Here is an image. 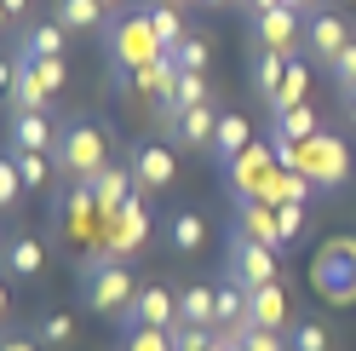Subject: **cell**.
<instances>
[{
	"label": "cell",
	"mask_w": 356,
	"mask_h": 351,
	"mask_svg": "<svg viewBox=\"0 0 356 351\" xmlns=\"http://www.w3.org/2000/svg\"><path fill=\"white\" fill-rule=\"evenodd\" d=\"M52 162L70 185H98V173L109 167V133L92 116H70L58 121V144H52Z\"/></svg>",
	"instance_id": "obj_1"
},
{
	"label": "cell",
	"mask_w": 356,
	"mask_h": 351,
	"mask_svg": "<svg viewBox=\"0 0 356 351\" xmlns=\"http://www.w3.org/2000/svg\"><path fill=\"white\" fill-rule=\"evenodd\" d=\"M81 288H86V305L98 317H121L132 299H138V276H132L115 254H92L81 265Z\"/></svg>",
	"instance_id": "obj_2"
},
{
	"label": "cell",
	"mask_w": 356,
	"mask_h": 351,
	"mask_svg": "<svg viewBox=\"0 0 356 351\" xmlns=\"http://www.w3.org/2000/svg\"><path fill=\"white\" fill-rule=\"evenodd\" d=\"M104 47H109V58H115L127 75H138V70H149L155 58H167V47H161V35H155V24H149L144 6L127 12V17H115V24L104 29Z\"/></svg>",
	"instance_id": "obj_3"
},
{
	"label": "cell",
	"mask_w": 356,
	"mask_h": 351,
	"mask_svg": "<svg viewBox=\"0 0 356 351\" xmlns=\"http://www.w3.org/2000/svg\"><path fill=\"white\" fill-rule=\"evenodd\" d=\"M310 282H316V294L333 299V305H350L356 299V242H350V236H339V242H327L316 254Z\"/></svg>",
	"instance_id": "obj_4"
},
{
	"label": "cell",
	"mask_w": 356,
	"mask_h": 351,
	"mask_svg": "<svg viewBox=\"0 0 356 351\" xmlns=\"http://www.w3.org/2000/svg\"><path fill=\"white\" fill-rule=\"evenodd\" d=\"M225 276L230 282H241V288H270L276 282V248H264V242H253L248 231H230V254H225Z\"/></svg>",
	"instance_id": "obj_5"
},
{
	"label": "cell",
	"mask_w": 356,
	"mask_h": 351,
	"mask_svg": "<svg viewBox=\"0 0 356 351\" xmlns=\"http://www.w3.org/2000/svg\"><path fill=\"white\" fill-rule=\"evenodd\" d=\"M305 12L293 6H276V12H259L253 17V40H259V52H282V58H299L310 40H305Z\"/></svg>",
	"instance_id": "obj_6"
},
{
	"label": "cell",
	"mask_w": 356,
	"mask_h": 351,
	"mask_svg": "<svg viewBox=\"0 0 356 351\" xmlns=\"http://www.w3.org/2000/svg\"><path fill=\"white\" fill-rule=\"evenodd\" d=\"M299 173L310 185H322V190H339L345 179H350V150H345V139H333V133H316L305 144V162H299Z\"/></svg>",
	"instance_id": "obj_7"
},
{
	"label": "cell",
	"mask_w": 356,
	"mask_h": 351,
	"mask_svg": "<svg viewBox=\"0 0 356 351\" xmlns=\"http://www.w3.org/2000/svg\"><path fill=\"white\" fill-rule=\"evenodd\" d=\"M115 322H121V328H172V322H178V294L167 288V282H144L138 299H132Z\"/></svg>",
	"instance_id": "obj_8"
},
{
	"label": "cell",
	"mask_w": 356,
	"mask_h": 351,
	"mask_svg": "<svg viewBox=\"0 0 356 351\" xmlns=\"http://www.w3.org/2000/svg\"><path fill=\"white\" fill-rule=\"evenodd\" d=\"M0 265H6V276H17V282H35L40 271H47V242H40L35 231H12L6 248H0Z\"/></svg>",
	"instance_id": "obj_9"
},
{
	"label": "cell",
	"mask_w": 356,
	"mask_h": 351,
	"mask_svg": "<svg viewBox=\"0 0 356 351\" xmlns=\"http://www.w3.org/2000/svg\"><path fill=\"white\" fill-rule=\"evenodd\" d=\"M132 179H138V190H167L178 179L172 144H138V150H132Z\"/></svg>",
	"instance_id": "obj_10"
},
{
	"label": "cell",
	"mask_w": 356,
	"mask_h": 351,
	"mask_svg": "<svg viewBox=\"0 0 356 351\" xmlns=\"http://www.w3.org/2000/svg\"><path fill=\"white\" fill-rule=\"evenodd\" d=\"M172 121V139L184 150H213V133H218V109L213 104H195V109H167Z\"/></svg>",
	"instance_id": "obj_11"
},
{
	"label": "cell",
	"mask_w": 356,
	"mask_h": 351,
	"mask_svg": "<svg viewBox=\"0 0 356 351\" xmlns=\"http://www.w3.org/2000/svg\"><path fill=\"white\" fill-rule=\"evenodd\" d=\"M92 196H98V219H115L132 196H138V179H132V167H127V173H121V167H104L98 185H92Z\"/></svg>",
	"instance_id": "obj_12"
},
{
	"label": "cell",
	"mask_w": 356,
	"mask_h": 351,
	"mask_svg": "<svg viewBox=\"0 0 356 351\" xmlns=\"http://www.w3.org/2000/svg\"><path fill=\"white\" fill-rule=\"evenodd\" d=\"M305 40H310V52H316V58L327 63V58H333V52H339L345 40H350V24H345L339 12H327V6H322L316 17H310V29H305Z\"/></svg>",
	"instance_id": "obj_13"
},
{
	"label": "cell",
	"mask_w": 356,
	"mask_h": 351,
	"mask_svg": "<svg viewBox=\"0 0 356 351\" xmlns=\"http://www.w3.org/2000/svg\"><path fill=\"white\" fill-rule=\"evenodd\" d=\"M52 144H58V127H52L47 109L12 116V150H47V156H52Z\"/></svg>",
	"instance_id": "obj_14"
},
{
	"label": "cell",
	"mask_w": 356,
	"mask_h": 351,
	"mask_svg": "<svg viewBox=\"0 0 356 351\" xmlns=\"http://www.w3.org/2000/svg\"><path fill=\"white\" fill-rule=\"evenodd\" d=\"M167 242H172V254H202L207 248V219L195 213V208L167 213Z\"/></svg>",
	"instance_id": "obj_15"
},
{
	"label": "cell",
	"mask_w": 356,
	"mask_h": 351,
	"mask_svg": "<svg viewBox=\"0 0 356 351\" xmlns=\"http://www.w3.org/2000/svg\"><path fill=\"white\" fill-rule=\"evenodd\" d=\"M70 35H92V29H109V6L104 0H58V17Z\"/></svg>",
	"instance_id": "obj_16"
},
{
	"label": "cell",
	"mask_w": 356,
	"mask_h": 351,
	"mask_svg": "<svg viewBox=\"0 0 356 351\" xmlns=\"http://www.w3.org/2000/svg\"><path fill=\"white\" fill-rule=\"evenodd\" d=\"M248 322L253 328H293V317H287V294H282V282H270V288H253V305H248Z\"/></svg>",
	"instance_id": "obj_17"
},
{
	"label": "cell",
	"mask_w": 356,
	"mask_h": 351,
	"mask_svg": "<svg viewBox=\"0 0 356 351\" xmlns=\"http://www.w3.org/2000/svg\"><path fill=\"white\" fill-rule=\"evenodd\" d=\"M178 322H190V328H218V288H207V282L184 288V294H178Z\"/></svg>",
	"instance_id": "obj_18"
},
{
	"label": "cell",
	"mask_w": 356,
	"mask_h": 351,
	"mask_svg": "<svg viewBox=\"0 0 356 351\" xmlns=\"http://www.w3.org/2000/svg\"><path fill=\"white\" fill-rule=\"evenodd\" d=\"M138 93L155 98L161 109H172V98H178V63L172 58H155L149 70H138Z\"/></svg>",
	"instance_id": "obj_19"
},
{
	"label": "cell",
	"mask_w": 356,
	"mask_h": 351,
	"mask_svg": "<svg viewBox=\"0 0 356 351\" xmlns=\"http://www.w3.org/2000/svg\"><path fill=\"white\" fill-rule=\"evenodd\" d=\"M236 231H248L253 242H264V248H282V231H276V208L270 202H241V225Z\"/></svg>",
	"instance_id": "obj_20"
},
{
	"label": "cell",
	"mask_w": 356,
	"mask_h": 351,
	"mask_svg": "<svg viewBox=\"0 0 356 351\" xmlns=\"http://www.w3.org/2000/svg\"><path fill=\"white\" fill-rule=\"evenodd\" d=\"M167 58L178 63V75H207V63H213V40L190 29V35H184V40H178V47H172Z\"/></svg>",
	"instance_id": "obj_21"
},
{
	"label": "cell",
	"mask_w": 356,
	"mask_h": 351,
	"mask_svg": "<svg viewBox=\"0 0 356 351\" xmlns=\"http://www.w3.org/2000/svg\"><path fill=\"white\" fill-rule=\"evenodd\" d=\"M287 63H293V58H282V52H259V58H253V93H259L264 104H270V98L282 93V81H287Z\"/></svg>",
	"instance_id": "obj_22"
},
{
	"label": "cell",
	"mask_w": 356,
	"mask_h": 351,
	"mask_svg": "<svg viewBox=\"0 0 356 351\" xmlns=\"http://www.w3.org/2000/svg\"><path fill=\"white\" fill-rule=\"evenodd\" d=\"M63 47H70V29L63 24H35L24 35V52L17 58H63Z\"/></svg>",
	"instance_id": "obj_23"
},
{
	"label": "cell",
	"mask_w": 356,
	"mask_h": 351,
	"mask_svg": "<svg viewBox=\"0 0 356 351\" xmlns=\"http://www.w3.org/2000/svg\"><path fill=\"white\" fill-rule=\"evenodd\" d=\"M248 139H253V127H248V116H218V133H213V156H225V162H236L241 150H248Z\"/></svg>",
	"instance_id": "obj_24"
},
{
	"label": "cell",
	"mask_w": 356,
	"mask_h": 351,
	"mask_svg": "<svg viewBox=\"0 0 356 351\" xmlns=\"http://www.w3.org/2000/svg\"><path fill=\"white\" fill-rule=\"evenodd\" d=\"M305 93H310V70L293 58V63H287V81H282V93H276L270 104H264V109H270V116H287V109H299V104H305Z\"/></svg>",
	"instance_id": "obj_25"
},
{
	"label": "cell",
	"mask_w": 356,
	"mask_h": 351,
	"mask_svg": "<svg viewBox=\"0 0 356 351\" xmlns=\"http://www.w3.org/2000/svg\"><path fill=\"white\" fill-rule=\"evenodd\" d=\"M144 12H149V24H155V35H161V47H167V52H172L178 40L190 35V29H184V12H178L172 0H149Z\"/></svg>",
	"instance_id": "obj_26"
},
{
	"label": "cell",
	"mask_w": 356,
	"mask_h": 351,
	"mask_svg": "<svg viewBox=\"0 0 356 351\" xmlns=\"http://www.w3.org/2000/svg\"><path fill=\"white\" fill-rule=\"evenodd\" d=\"M109 225H121V248H144V242H149V208L138 202V196H132Z\"/></svg>",
	"instance_id": "obj_27"
},
{
	"label": "cell",
	"mask_w": 356,
	"mask_h": 351,
	"mask_svg": "<svg viewBox=\"0 0 356 351\" xmlns=\"http://www.w3.org/2000/svg\"><path fill=\"white\" fill-rule=\"evenodd\" d=\"M12 109H17V116H29V109H47L52 104V93H47V86H40V75L29 70V58H24V75H17V86H12Z\"/></svg>",
	"instance_id": "obj_28"
},
{
	"label": "cell",
	"mask_w": 356,
	"mask_h": 351,
	"mask_svg": "<svg viewBox=\"0 0 356 351\" xmlns=\"http://www.w3.org/2000/svg\"><path fill=\"white\" fill-rule=\"evenodd\" d=\"M75 334H81V322H75L70 311H47V317L35 322V340H40V345H52V351L75 345Z\"/></svg>",
	"instance_id": "obj_29"
},
{
	"label": "cell",
	"mask_w": 356,
	"mask_h": 351,
	"mask_svg": "<svg viewBox=\"0 0 356 351\" xmlns=\"http://www.w3.org/2000/svg\"><path fill=\"white\" fill-rule=\"evenodd\" d=\"M248 305H253V294L241 288V282H218V328H236V322H248Z\"/></svg>",
	"instance_id": "obj_30"
},
{
	"label": "cell",
	"mask_w": 356,
	"mask_h": 351,
	"mask_svg": "<svg viewBox=\"0 0 356 351\" xmlns=\"http://www.w3.org/2000/svg\"><path fill=\"white\" fill-rule=\"evenodd\" d=\"M322 127H316V109L299 104V109H287V116H276V139H293V144H310Z\"/></svg>",
	"instance_id": "obj_31"
},
{
	"label": "cell",
	"mask_w": 356,
	"mask_h": 351,
	"mask_svg": "<svg viewBox=\"0 0 356 351\" xmlns=\"http://www.w3.org/2000/svg\"><path fill=\"white\" fill-rule=\"evenodd\" d=\"M6 156L17 162V173H24V190H40V185H47V173L58 167L47 150H6Z\"/></svg>",
	"instance_id": "obj_32"
},
{
	"label": "cell",
	"mask_w": 356,
	"mask_h": 351,
	"mask_svg": "<svg viewBox=\"0 0 356 351\" xmlns=\"http://www.w3.org/2000/svg\"><path fill=\"white\" fill-rule=\"evenodd\" d=\"M24 173H17V162L12 156H0V213H17L24 208Z\"/></svg>",
	"instance_id": "obj_33"
},
{
	"label": "cell",
	"mask_w": 356,
	"mask_h": 351,
	"mask_svg": "<svg viewBox=\"0 0 356 351\" xmlns=\"http://www.w3.org/2000/svg\"><path fill=\"white\" fill-rule=\"evenodd\" d=\"M287 351H333V334L322 322H293L287 328Z\"/></svg>",
	"instance_id": "obj_34"
},
{
	"label": "cell",
	"mask_w": 356,
	"mask_h": 351,
	"mask_svg": "<svg viewBox=\"0 0 356 351\" xmlns=\"http://www.w3.org/2000/svg\"><path fill=\"white\" fill-rule=\"evenodd\" d=\"M167 334H172V351H213L218 328H190V322H172Z\"/></svg>",
	"instance_id": "obj_35"
},
{
	"label": "cell",
	"mask_w": 356,
	"mask_h": 351,
	"mask_svg": "<svg viewBox=\"0 0 356 351\" xmlns=\"http://www.w3.org/2000/svg\"><path fill=\"white\" fill-rule=\"evenodd\" d=\"M322 70H327V81H333V86H339V93H345V86L356 81V40H345V47L333 52V58L322 63Z\"/></svg>",
	"instance_id": "obj_36"
},
{
	"label": "cell",
	"mask_w": 356,
	"mask_h": 351,
	"mask_svg": "<svg viewBox=\"0 0 356 351\" xmlns=\"http://www.w3.org/2000/svg\"><path fill=\"white\" fill-rule=\"evenodd\" d=\"M195 104H213L207 75H178V98H172V109H195Z\"/></svg>",
	"instance_id": "obj_37"
},
{
	"label": "cell",
	"mask_w": 356,
	"mask_h": 351,
	"mask_svg": "<svg viewBox=\"0 0 356 351\" xmlns=\"http://www.w3.org/2000/svg\"><path fill=\"white\" fill-rule=\"evenodd\" d=\"M29 70L40 75V86H47L52 98L63 93V81H70V63H63V58H29Z\"/></svg>",
	"instance_id": "obj_38"
},
{
	"label": "cell",
	"mask_w": 356,
	"mask_h": 351,
	"mask_svg": "<svg viewBox=\"0 0 356 351\" xmlns=\"http://www.w3.org/2000/svg\"><path fill=\"white\" fill-rule=\"evenodd\" d=\"M276 231H282V242H299L305 236V202H276Z\"/></svg>",
	"instance_id": "obj_39"
},
{
	"label": "cell",
	"mask_w": 356,
	"mask_h": 351,
	"mask_svg": "<svg viewBox=\"0 0 356 351\" xmlns=\"http://www.w3.org/2000/svg\"><path fill=\"white\" fill-rule=\"evenodd\" d=\"M127 351H172L167 328H127Z\"/></svg>",
	"instance_id": "obj_40"
},
{
	"label": "cell",
	"mask_w": 356,
	"mask_h": 351,
	"mask_svg": "<svg viewBox=\"0 0 356 351\" xmlns=\"http://www.w3.org/2000/svg\"><path fill=\"white\" fill-rule=\"evenodd\" d=\"M248 351H287V334H276V328H248Z\"/></svg>",
	"instance_id": "obj_41"
},
{
	"label": "cell",
	"mask_w": 356,
	"mask_h": 351,
	"mask_svg": "<svg viewBox=\"0 0 356 351\" xmlns=\"http://www.w3.org/2000/svg\"><path fill=\"white\" fill-rule=\"evenodd\" d=\"M17 75H24V58H0V93H12Z\"/></svg>",
	"instance_id": "obj_42"
},
{
	"label": "cell",
	"mask_w": 356,
	"mask_h": 351,
	"mask_svg": "<svg viewBox=\"0 0 356 351\" xmlns=\"http://www.w3.org/2000/svg\"><path fill=\"white\" fill-rule=\"evenodd\" d=\"M0 351H40L35 334H0Z\"/></svg>",
	"instance_id": "obj_43"
},
{
	"label": "cell",
	"mask_w": 356,
	"mask_h": 351,
	"mask_svg": "<svg viewBox=\"0 0 356 351\" xmlns=\"http://www.w3.org/2000/svg\"><path fill=\"white\" fill-rule=\"evenodd\" d=\"M339 109H345V116H350V121H356V81H350V86H345V93H339Z\"/></svg>",
	"instance_id": "obj_44"
},
{
	"label": "cell",
	"mask_w": 356,
	"mask_h": 351,
	"mask_svg": "<svg viewBox=\"0 0 356 351\" xmlns=\"http://www.w3.org/2000/svg\"><path fill=\"white\" fill-rule=\"evenodd\" d=\"M241 6H248V12L259 17V12H276V6H282V0H241Z\"/></svg>",
	"instance_id": "obj_45"
},
{
	"label": "cell",
	"mask_w": 356,
	"mask_h": 351,
	"mask_svg": "<svg viewBox=\"0 0 356 351\" xmlns=\"http://www.w3.org/2000/svg\"><path fill=\"white\" fill-rule=\"evenodd\" d=\"M282 6H293V12H316L322 0H282Z\"/></svg>",
	"instance_id": "obj_46"
},
{
	"label": "cell",
	"mask_w": 356,
	"mask_h": 351,
	"mask_svg": "<svg viewBox=\"0 0 356 351\" xmlns=\"http://www.w3.org/2000/svg\"><path fill=\"white\" fill-rule=\"evenodd\" d=\"M0 6H6L12 17H24V12H29V0H0Z\"/></svg>",
	"instance_id": "obj_47"
},
{
	"label": "cell",
	"mask_w": 356,
	"mask_h": 351,
	"mask_svg": "<svg viewBox=\"0 0 356 351\" xmlns=\"http://www.w3.org/2000/svg\"><path fill=\"white\" fill-rule=\"evenodd\" d=\"M0 317H12V294H6V282H0Z\"/></svg>",
	"instance_id": "obj_48"
},
{
	"label": "cell",
	"mask_w": 356,
	"mask_h": 351,
	"mask_svg": "<svg viewBox=\"0 0 356 351\" xmlns=\"http://www.w3.org/2000/svg\"><path fill=\"white\" fill-rule=\"evenodd\" d=\"M6 24H12V12H6V6H0V29H6Z\"/></svg>",
	"instance_id": "obj_49"
},
{
	"label": "cell",
	"mask_w": 356,
	"mask_h": 351,
	"mask_svg": "<svg viewBox=\"0 0 356 351\" xmlns=\"http://www.w3.org/2000/svg\"><path fill=\"white\" fill-rule=\"evenodd\" d=\"M172 6H202V0H172Z\"/></svg>",
	"instance_id": "obj_50"
},
{
	"label": "cell",
	"mask_w": 356,
	"mask_h": 351,
	"mask_svg": "<svg viewBox=\"0 0 356 351\" xmlns=\"http://www.w3.org/2000/svg\"><path fill=\"white\" fill-rule=\"evenodd\" d=\"M202 6H230V0H202Z\"/></svg>",
	"instance_id": "obj_51"
},
{
	"label": "cell",
	"mask_w": 356,
	"mask_h": 351,
	"mask_svg": "<svg viewBox=\"0 0 356 351\" xmlns=\"http://www.w3.org/2000/svg\"><path fill=\"white\" fill-rule=\"evenodd\" d=\"M104 6H109V12H115V6H121V0H104Z\"/></svg>",
	"instance_id": "obj_52"
}]
</instances>
